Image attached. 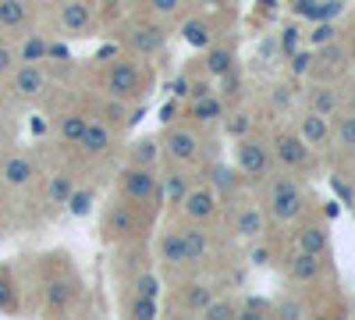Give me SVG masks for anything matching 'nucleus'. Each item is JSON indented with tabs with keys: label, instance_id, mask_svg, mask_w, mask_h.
I'll list each match as a JSON object with an SVG mask.
<instances>
[{
	"label": "nucleus",
	"instance_id": "1",
	"mask_svg": "<svg viewBox=\"0 0 355 320\" xmlns=\"http://www.w3.org/2000/svg\"><path fill=\"white\" fill-rule=\"evenodd\" d=\"M263 210L274 221H299L306 210V192L291 174H266L263 178Z\"/></svg>",
	"mask_w": 355,
	"mask_h": 320
},
{
	"label": "nucleus",
	"instance_id": "2",
	"mask_svg": "<svg viewBox=\"0 0 355 320\" xmlns=\"http://www.w3.org/2000/svg\"><path fill=\"white\" fill-rule=\"evenodd\" d=\"M117 196L128 199V203H153V199H164V189H160V178H157L153 167L128 164L117 174Z\"/></svg>",
	"mask_w": 355,
	"mask_h": 320
},
{
	"label": "nucleus",
	"instance_id": "3",
	"mask_svg": "<svg viewBox=\"0 0 355 320\" xmlns=\"http://www.w3.org/2000/svg\"><path fill=\"white\" fill-rule=\"evenodd\" d=\"M103 90H107V96H114V100L132 103V100H139V96L146 93V75H142V68H139L135 61H128V57H117V61L110 65V71H107V78H103Z\"/></svg>",
	"mask_w": 355,
	"mask_h": 320
},
{
	"label": "nucleus",
	"instance_id": "4",
	"mask_svg": "<svg viewBox=\"0 0 355 320\" xmlns=\"http://www.w3.org/2000/svg\"><path fill=\"white\" fill-rule=\"evenodd\" d=\"M8 90L15 100H25V103H33L40 100L46 90H50V75L43 71V65H15V71L8 75Z\"/></svg>",
	"mask_w": 355,
	"mask_h": 320
},
{
	"label": "nucleus",
	"instance_id": "5",
	"mask_svg": "<svg viewBox=\"0 0 355 320\" xmlns=\"http://www.w3.org/2000/svg\"><path fill=\"white\" fill-rule=\"evenodd\" d=\"M160 146H164V153H167L174 164H196V160L202 157V139H199V132H192L189 125L167 128Z\"/></svg>",
	"mask_w": 355,
	"mask_h": 320
},
{
	"label": "nucleus",
	"instance_id": "6",
	"mask_svg": "<svg viewBox=\"0 0 355 320\" xmlns=\"http://www.w3.org/2000/svg\"><path fill=\"white\" fill-rule=\"evenodd\" d=\"M234 164H239V171L249 182H263L270 174V153H266V146L256 139H245V135H239V142H234Z\"/></svg>",
	"mask_w": 355,
	"mask_h": 320
},
{
	"label": "nucleus",
	"instance_id": "7",
	"mask_svg": "<svg viewBox=\"0 0 355 320\" xmlns=\"http://www.w3.org/2000/svg\"><path fill=\"white\" fill-rule=\"evenodd\" d=\"M313 146L299 135V132H277L274 135V157L288 167V171H309L313 167Z\"/></svg>",
	"mask_w": 355,
	"mask_h": 320
},
{
	"label": "nucleus",
	"instance_id": "8",
	"mask_svg": "<svg viewBox=\"0 0 355 320\" xmlns=\"http://www.w3.org/2000/svg\"><path fill=\"white\" fill-rule=\"evenodd\" d=\"M75 299H78V278L75 274H53V278H46V285H43V306L50 313L71 310Z\"/></svg>",
	"mask_w": 355,
	"mask_h": 320
},
{
	"label": "nucleus",
	"instance_id": "9",
	"mask_svg": "<svg viewBox=\"0 0 355 320\" xmlns=\"http://www.w3.org/2000/svg\"><path fill=\"white\" fill-rule=\"evenodd\" d=\"M231 231H234V235H242L245 242L263 239V231H266V210L256 207V203H239V207H234V217H231Z\"/></svg>",
	"mask_w": 355,
	"mask_h": 320
},
{
	"label": "nucleus",
	"instance_id": "10",
	"mask_svg": "<svg viewBox=\"0 0 355 320\" xmlns=\"http://www.w3.org/2000/svg\"><path fill=\"white\" fill-rule=\"evenodd\" d=\"M57 22H61V28L68 36H89V28H93V11H89L85 0H61Z\"/></svg>",
	"mask_w": 355,
	"mask_h": 320
},
{
	"label": "nucleus",
	"instance_id": "11",
	"mask_svg": "<svg viewBox=\"0 0 355 320\" xmlns=\"http://www.w3.org/2000/svg\"><path fill=\"white\" fill-rule=\"evenodd\" d=\"M182 210H185V217H192V221H210V217L217 214V192H214L210 185L189 189V196L182 199Z\"/></svg>",
	"mask_w": 355,
	"mask_h": 320
},
{
	"label": "nucleus",
	"instance_id": "12",
	"mask_svg": "<svg viewBox=\"0 0 355 320\" xmlns=\"http://www.w3.org/2000/svg\"><path fill=\"white\" fill-rule=\"evenodd\" d=\"M33 178H36V164L25 153H11L4 164H0V182L11 185V189H25Z\"/></svg>",
	"mask_w": 355,
	"mask_h": 320
},
{
	"label": "nucleus",
	"instance_id": "13",
	"mask_svg": "<svg viewBox=\"0 0 355 320\" xmlns=\"http://www.w3.org/2000/svg\"><path fill=\"white\" fill-rule=\"evenodd\" d=\"M157 256H160V264H167V267H189L185 231H182V228L164 231V235H160V242H157Z\"/></svg>",
	"mask_w": 355,
	"mask_h": 320
},
{
	"label": "nucleus",
	"instance_id": "14",
	"mask_svg": "<svg viewBox=\"0 0 355 320\" xmlns=\"http://www.w3.org/2000/svg\"><path fill=\"white\" fill-rule=\"evenodd\" d=\"M33 25V0H0V28L4 33H25Z\"/></svg>",
	"mask_w": 355,
	"mask_h": 320
},
{
	"label": "nucleus",
	"instance_id": "15",
	"mask_svg": "<svg viewBox=\"0 0 355 320\" xmlns=\"http://www.w3.org/2000/svg\"><path fill=\"white\" fill-rule=\"evenodd\" d=\"M132 207H135V203L121 199V203H114V207L107 210V217H103V235L107 239H125V235H132V231H135Z\"/></svg>",
	"mask_w": 355,
	"mask_h": 320
},
{
	"label": "nucleus",
	"instance_id": "16",
	"mask_svg": "<svg viewBox=\"0 0 355 320\" xmlns=\"http://www.w3.org/2000/svg\"><path fill=\"white\" fill-rule=\"evenodd\" d=\"M164 40H167L164 25H135V28H128V36H125L132 53H157L164 47Z\"/></svg>",
	"mask_w": 355,
	"mask_h": 320
},
{
	"label": "nucleus",
	"instance_id": "17",
	"mask_svg": "<svg viewBox=\"0 0 355 320\" xmlns=\"http://www.w3.org/2000/svg\"><path fill=\"white\" fill-rule=\"evenodd\" d=\"M284 274H288V281H313L320 274V256L306 253V249H295L284 260Z\"/></svg>",
	"mask_w": 355,
	"mask_h": 320
},
{
	"label": "nucleus",
	"instance_id": "18",
	"mask_svg": "<svg viewBox=\"0 0 355 320\" xmlns=\"http://www.w3.org/2000/svg\"><path fill=\"white\" fill-rule=\"evenodd\" d=\"M299 135L309 142L313 150H320L323 142L331 139V121L323 118V114H316V110H306L302 118H299Z\"/></svg>",
	"mask_w": 355,
	"mask_h": 320
},
{
	"label": "nucleus",
	"instance_id": "19",
	"mask_svg": "<svg viewBox=\"0 0 355 320\" xmlns=\"http://www.w3.org/2000/svg\"><path fill=\"white\" fill-rule=\"evenodd\" d=\"M46 50H50V40L43 33H21L15 53H18V65H43L46 61Z\"/></svg>",
	"mask_w": 355,
	"mask_h": 320
},
{
	"label": "nucleus",
	"instance_id": "20",
	"mask_svg": "<svg viewBox=\"0 0 355 320\" xmlns=\"http://www.w3.org/2000/svg\"><path fill=\"white\" fill-rule=\"evenodd\" d=\"M295 246L299 249H306V253H316V256H323L331 249V235H327V228L323 224H302L299 231H295Z\"/></svg>",
	"mask_w": 355,
	"mask_h": 320
},
{
	"label": "nucleus",
	"instance_id": "21",
	"mask_svg": "<svg viewBox=\"0 0 355 320\" xmlns=\"http://www.w3.org/2000/svg\"><path fill=\"white\" fill-rule=\"evenodd\" d=\"M110 142H114L110 121H89L78 146H82L85 153H93V157H96V153H107V150H110Z\"/></svg>",
	"mask_w": 355,
	"mask_h": 320
},
{
	"label": "nucleus",
	"instance_id": "22",
	"mask_svg": "<svg viewBox=\"0 0 355 320\" xmlns=\"http://www.w3.org/2000/svg\"><path fill=\"white\" fill-rule=\"evenodd\" d=\"M182 40L196 50H206L214 43V25L206 22V18H185L182 22Z\"/></svg>",
	"mask_w": 355,
	"mask_h": 320
},
{
	"label": "nucleus",
	"instance_id": "23",
	"mask_svg": "<svg viewBox=\"0 0 355 320\" xmlns=\"http://www.w3.org/2000/svg\"><path fill=\"white\" fill-rule=\"evenodd\" d=\"M21 292H18V278L11 267H0V313H18Z\"/></svg>",
	"mask_w": 355,
	"mask_h": 320
},
{
	"label": "nucleus",
	"instance_id": "24",
	"mask_svg": "<svg viewBox=\"0 0 355 320\" xmlns=\"http://www.w3.org/2000/svg\"><path fill=\"white\" fill-rule=\"evenodd\" d=\"M85 125H89V118L85 114H61V118H57V135H61L68 146H78L82 142V135H85Z\"/></svg>",
	"mask_w": 355,
	"mask_h": 320
},
{
	"label": "nucleus",
	"instance_id": "25",
	"mask_svg": "<svg viewBox=\"0 0 355 320\" xmlns=\"http://www.w3.org/2000/svg\"><path fill=\"white\" fill-rule=\"evenodd\" d=\"M309 110L323 114V118H338L341 110V96L334 90H327V85H316V90L309 93Z\"/></svg>",
	"mask_w": 355,
	"mask_h": 320
},
{
	"label": "nucleus",
	"instance_id": "26",
	"mask_svg": "<svg viewBox=\"0 0 355 320\" xmlns=\"http://www.w3.org/2000/svg\"><path fill=\"white\" fill-rule=\"evenodd\" d=\"M160 189H164V199L167 203H182L189 196V189H192V178H189L185 171H167L164 178H160Z\"/></svg>",
	"mask_w": 355,
	"mask_h": 320
},
{
	"label": "nucleus",
	"instance_id": "27",
	"mask_svg": "<svg viewBox=\"0 0 355 320\" xmlns=\"http://www.w3.org/2000/svg\"><path fill=\"white\" fill-rule=\"evenodd\" d=\"M214 299H217V296H214L210 285H185V288H182V306H189L192 313H202Z\"/></svg>",
	"mask_w": 355,
	"mask_h": 320
},
{
	"label": "nucleus",
	"instance_id": "28",
	"mask_svg": "<svg viewBox=\"0 0 355 320\" xmlns=\"http://www.w3.org/2000/svg\"><path fill=\"white\" fill-rule=\"evenodd\" d=\"M71 192H75L71 174H53V178L46 182V203H50V207H68Z\"/></svg>",
	"mask_w": 355,
	"mask_h": 320
},
{
	"label": "nucleus",
	"instance_id": "29",
	"mask_svg": "<svg viewBox=\"0 0 355 320\" xmlns=\"http://www.w3.org/2000/svg\"><path fill=\"white\" fill-rule=\"evenodd\" d=\"M234 68V53L231 50H214V43L210 47H206V75H210V78H220V75H227Z\"/></svg>",
	"mask_w": 355,
	"mask_h": 320
},
{
	"label": "nucleus",
	"instance_id": "30",
	"mask_svg": "<svg viewBox=\"0 0 355 320\" xmlns=\"http://www.w3.org/2000/svg\"><path fill=\"white\" fill-rule=\"evenodd\" d=\"M125 313L128 317H139V320H153V317H160V299H150V296H128L125 299Z\"/></svg>",
	"mask_w": 355,
	"mask_h": 320
},
{
	"label": "nucleus",
	"instance_id": "31",
	"mask_svg": "<svg viewBox=\"0 0 355 320\" xmlns=\"http://www.w3.org/2000/svg\"><path fill=\"white\" fill-rule=\"evenodd\" d=\"M185 231V249H189V264H202L206 253H210V239L199 228H182Z\"/></svg>",
	"mask_w": 355,
	"mask_h": 320
},
{
	"label": "nucleus",
	"instance_id": "32",
	"mask_svg": "<svg viewBox=\"0 0 355 320\" xmlns=\"http://www.w3.org/2000/svg\"><path fill=\"white\" fill-rule=\"evenodd\" d=\"M192 118L196 121H217V118H224V100H217L214 93L202 96V100H192Z\"/></svg>",
	"mask_w": 355,
	"mask_h": 320
},
{
	"label": "nucleus",
	"instance_id": "33",
	"mask_svg": "<svg viewBox=\"0 0 355 320\" xmlns=\"http://www.w3.org/2000/svg\"><path fill=\"white\" fill-rule=\"evenodd\" d=\"M160 160V146H157V139L153 135H142L135 146H132V164H146V167H153Z\"/></svg>",
	"mask_w": 355,
	"mask_h": 320
},
{
	"label": "nucleus",
	"instance_id": "34",
	"mask_svg": "<svg viewBox=\"0 0 355 320\" xmlns=\"http://www.w3.org/2000/svg\"><path fill=\"white\" fill-rule=\"evenodd\" d=\"M202 317H210V320H231V317H242V306L231 303V299H214L210 306L202 310Z\"/></svg>",
	"mask_w": 355,
	"mask_h": 320
},
{
	"label": "nucleus",
	"instance_id": "35",
	"mask_svg": "<svg viewBox=\"0 0 355 320\" xmlns=\"http://www.w3.org/2000/svg\"><path fill=\"white\" fill-rule=\"evenodd\" d=\"M93 199H96L93 189H75V192L68 196V210H71L75 217H85L89 210H93Z\"/></svg>",
	"mask_w": 355,
	"mask_h": 320
},
{
	"label": "nucleus",
	"instance_id": "36",
	"mask_svg": "<svg viewBox=\"0 0 355 320\" xmlns=\"http://www.w3.org/2000/svg\"><path fill=\"white\" fill-rule=\"evenodd\" d=\"M132 292H135V296L160 299V278H157V274H150V271H142V274L132 281Z\"/></svg>",
	"mask_w": 355,
	"mask_h": 320
},
{
	"label": "nucleus",
	"instance_id": "37",
	"mask_svg": "<svg viewBox=\"0 0 355 320\" xmlns=\"http://www.w3.org/2000/svg\"><path fill=\"white\" fill-rule=\"evenodd\" d=\"M146 8L157 18H174V15L185 11V0H146Z\"/></svg>",
	"mask_w": 355,
	"mask_h": 320
},
{
	"label": "nucleus",
	"instance_id": "38",
	"mask_svg": "<svg viewBox=\"0 0 355 320\" xmlns=\"http://www.w3.org/2000/svg\"><path fill=\"white\" fill-rule=\"evenodd\" d=\"M334 132H338V139L345 142V146H352V150H355V110L338 114V125H334Z\"/></svg>",
	"mask_w": 355,
	"mask_h": 320
},
{
	"label": "nucleus",
	"instance_id": "39",
	"mask_svg": "<svg viewBox=\"0 0 355 320\" xmlns=\"http://www.w3.org/2000/svg\"><path fill=\"white\" fill-rule=\"evenodd\" d=\"M15 65H18L15 47H11V43H0V78H8V75L15 71Z\"/></svg>",
	"mask_w": 355,
	"mask_h": 320
},
{
	"label": "nucleus",
	"instance_id": "40",
	"mask_svg": "<svg viewBox=\"0 0 355 320\" xmlns=\"http://www.w3.org/2000/svg\"><path fill=\"white\" fill-rule=\"evenodd\" d=\"M320 61H323V65H331V68L345 65V47H341V43H331V47H323V50H320Z\"/></svg>",
	"mask_w": 355,
	"mask_h": 320
},
{
	"label": "nucleus",
	"instance_id": "41",
	"mask_svg": "<svg viewBox=\"0 0 355 320\" xmlns=\"http://www.w3.org/2000/svg\"><path fill=\"white\" fill-rule=\"evenodd\" d=\"M334 36H338V28L331 22H320L313 33V47H327V43H334Z\"/></svg>",
	"mask_w": 355,
	"mask_h": 320
},
{
	"label": "nucleus",
	"instance_id": "42",
	"mask_svg": "<svg viewBox=\"0 0 355 320\" xmlns=\"http://www.w3.org/2000/svg\"><path fill=\"white\" fill-rule=\"evenodd\" d=\"M227 132L231 135H245L249 132V118L245 114H234V121H227Z\"/></svg>",
	"mask_w": 355,
	"mask_h": 320
},
{
	"label": "nucleus",
	"instance_id": "43",
	"mask_svg": "<svg viewBox=\"0 0 355 320\" xmlns=\"http://www.w3.org/2000/svg\"><path fill=\"white\" fill-rule=\"evenodd\" d=\"M309 65H313V53H295L291 71H295V75H302V71H309Z\"/></svg>",
	"mask_w": 355,
	"mask_h": 320
},
{
	"label": "nucleus",
	"instance_id": "44",
	"mask_svg": "<svg viewBox=\"0 0 355 320\" xmlns=\"http://www.w3.org/2000/svg\"><path fill=\"white\" fill-rule=\"evenodd\" d=\"M214 182H217L220 189H231V185H234V178H231L227 167H214Z\"/></svg>",
	"mask_w": 355,
	"mask_h": 320
},
{
	"label": "nucleus",
	"instance_id": "45",
	"mask_svg": "<svg viewBox=\"0 0 355 320\" xmlns=\"http://www.w3.org/2000/svg\"><path fill=\"white\" fill-rule=\"evenodd\" d=\"M206 8H227V0H202Z\"/></svg>",
	"mask_w": 355,
	"mask_h": 320
},
{
	"label": "nucleus",
	"instance_id": "46",
	"mask_svg": "<svg viewBox=\"0 0 355 320\" xmlns=\"http://www.w3.org/2000/svg\"><path fill=\"white\" fill-rule=\"evenodd\" d=\"M348 110H355V93H352V96H348Z\"/></svg>",
	"mask_w": 355,
	"mask_h": 320
},
{
	"label": "nucleus",
	"instance_id": "47",
	"mask_svg": "<svg viewBox=\"0 0 355 320\" xmlns=\"http://www.w3.org/2000/svg\"><path fill=\"white\" fill-rule=\"evenodd\" d=\"M352 47H355V28H352Z\"/></svg>",
	"mask_w": 355,
	"mask_h": 320
}]
</instances>
